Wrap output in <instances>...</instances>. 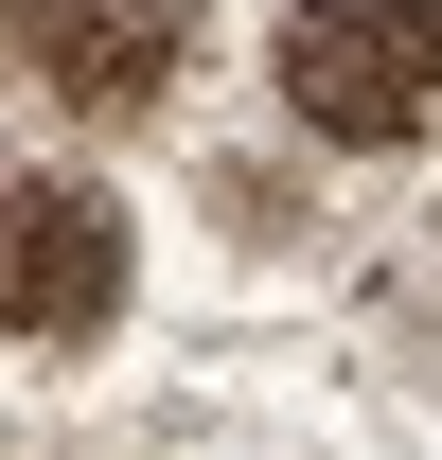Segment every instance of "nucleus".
Here are the masks:
<instances>
[{"mask_svg": "<svg viewBox=\"0 0 442 460\" xmlns=\"http://www.w3.org/2000/svg\"><path fill=\"white\" fill-rule=\"evenodd\" d=\"M283 107L319 142L442 124V0H283Z\"/></svg>", "mask_w": 442, "mask_h": 460, "instance_id": "obj_1", "label": "nucleus"}, {"mask_svg": "<svg viewBox=\"0 0 442 460\" xmlns=\"http://www.w3.org/2000/svg\"><path fill=\"white\" fill-rule=\"evenodd\" d=\"M177 54H195V0H18V71L54 107H89V124L160 107Z\"/></svg>", "mask_w": 442, "mask_h": 460, "instance_id": "obj_3", "label": "nucleus"}, {"mask_svg": "<svg viewBox=\"0 0 442 460\" xmlns=\"http://www.w3.org/2000/svg\"><path fill=\"white\" fill-rule=\"evenodd\" d=\"M124 301V213L89 177H0V337H89Z\"/></svg>", "mask_w": 442, "mask_h": 460, "instance_id": "obj_2", "label": "nucleus"}]
</instances>
